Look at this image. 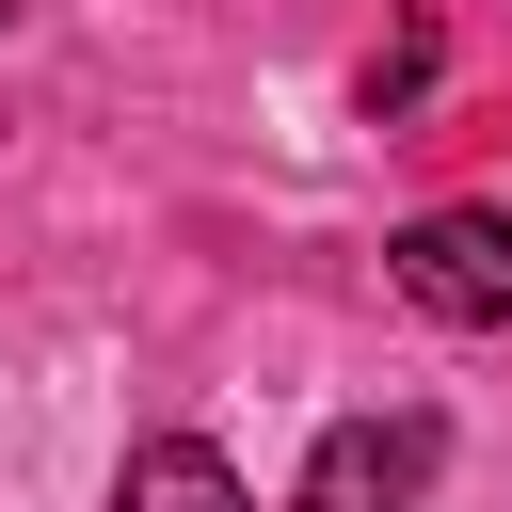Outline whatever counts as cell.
<instances>
[{
  "instance_id": "3",
  "label": "cell",
  "mask_w": 512,
  "mask_h": 512,
  "mask_svg": "<svg viewBox=\"0 0 512 512\" xmlns=\"http://www.w3.org/2000/svg\"><path fill=\"white\" fill-rule=\"evenodd\" d=\"M112 512H256V496H240V464H224L208 432H144V448L112 464Z\"/></svg>"
},
{
  "instance_id": "1",
  "label": "cell",
  "mask_w": 512,
  "mask_h": 512,
  "mask_svg": "<svg viewBox=\"0 0 512 512\" xmlns=\"http://www.w3.org/2000/svg\"><path fill=\"white\" fill-rule=\"evenodd\" d=\"M384 288L416 320H448V336H496L512 320V208H416L384 240Z\"/></svg>"
},
{
  "instance_id": "2",
  "label": "cell",
  "mask_w": 512,
  "mask_h": 512,
  "mask_svg": "<svg viewBox=\"0 0 512 512\" xmlns=\"http://www.w3.org/2000/svg\"><path fill=\"white\" fill-rule=\"evenodd\" d=\"M432 464H448V416H432V400H384V416H336V432L304 448L288 512H416Z\"/></svg>"
},
{
  "instance_id": "4",
  "label": "cell",
  "mask_w": 512,
  "mask_h": 512,
  "mask_svg": "<svg viewBox=\"0 0 512 512\" xmlns=\"http://www.w3.org/2000/svg\"><path fill=\"white\" fill-rule=\"evenodd\" d=\"M0 16H16V0H0Z\"/></svg>"
}]
</instances>
